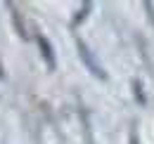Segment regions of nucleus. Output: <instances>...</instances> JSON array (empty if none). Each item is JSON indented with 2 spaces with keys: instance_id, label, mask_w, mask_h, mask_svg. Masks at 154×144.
Listing matches in <instances>:
<instances>
[{
  "instance_id": "1",
  "label": "nucleus",
  "mask_w": 154,
  "mask_h": 144,
  "mask_svg": "<svg viewBox=\"0 0 154 144\" xmlns=\"http://www.w3.org/2000/svg\"><path fill=\"white\" fill-rule=\"evenodd\" d=\"M133 144H137V142H135V137H133Z\"/></svg>"
}]
</instances>
